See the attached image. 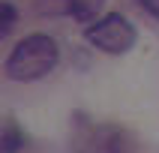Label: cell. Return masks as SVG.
Segmentation results:
<instances>
[{"label": "cell", "mask_w": 159, "mask_h": 153, "mask_svg": "<svg viewBox=\"0 0 159 153\" xmlns=\"http://www.w3.org/2000/svg\"><path fill=\"white\" fill-rule=\"evenodd\" d=\"M15 21H18V9H15V3L3 0V3H0V33L6 36L9 30L15 27Z\"/></svg>", "instance_id": "cell-5"}, {"label": "cell", "mask_w": 159, "mask_h": 153, "mask_svg": "<svg viewBox=\"0 0 159 153\" xmlns=\"http://www.w3.org/2000/svg\"><path fill=\"white\" fill-rule=\"evenodd\" d=\"M105 6V0H54V9L57 12H66L75 21H90L96 18Z\"/></svg>", "instance_id": "cell-4"}, {"label": "cell", "mask_w": 159, "mask_h": 153, "mask_svg": "<svg viewBox=\"0 0 159 153\" xmlns=\"http://www.w3.org/2000/svg\"><path fill=\"white\" fill-rule=\"evenodd\" d=\"M21 144H24L21 132H18L15 126H6V129H3V153H18Z\"/></svg>", "instance_id": "cell-6"}, {"label": "cell", "mask_w": 159, "mask_h": 153, "mask_svg": "<svg viewBox=\"0 0 159 153\" xmlns=\"http://www.w3.org/2000/svg\"><path fill=\"white\" fill-rule=\"evenodd\" d=\"M57 42L45 33H30L12 48L6 60V75L12 81H36L57 66Z\"/></svg>", "instance_id": "cell-1"}, {"label": "cell", "mask_w": 159, "mask_h": 153, "mask_svg": "<svg viewBox=\"0 0 159 153\" xmlns=\"http://www.w3.org/2000/svg\"><path fill=\"white\" fill-rule=\"evenodd\" d=\"M141 6L150 12V15H156L159 18V0H141Z\"/></svg>", "instance_id": "cell-7"}, {"label": "cell", "mask_w": 159, "mask_h": 153, "mask_svg": "<svg viewBox=\"0 0 159 153\" xmlns=\"http://www.w3.org/2000/svg\"><path fill=\"white\" fill-rule=\"evenodd\" d=\"M75 153H135V141L123 126L84 123L75 135Z\"/></svg>", "instance_id": "cell-3"}, {"label": "cell", "mask_w": 159, "mask_h": 153, "mask_svg": "<svg viewBox=\"0 0 159 153\" xmlns=\"http://www.w3.org/2000/svg\"><path fill=\"white\" fill-rule=\"evenodd\" d=\"M84 39L105 54H126V51H132V45L138 42V30L120 12H108V15L96 18L93 24H87Z\"/></svg>", "instance_id": "cell-2"}]
</instances>
